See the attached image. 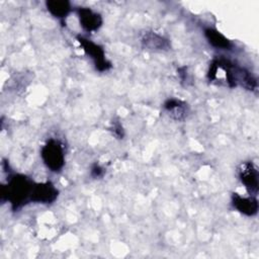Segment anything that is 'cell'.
<instances>
[{
  "label": "cell",
  "mask_w": 259,
  "mask_h": 259,
  "mask_svg": "<svg viewBox=\"0 0 259 259\" xmlns=\"http://www.w3.org/2000/svg\"><path fill=\"white\" fill-rule=\"evenodd\" d=\"M111 132L112 134L118 138V139H122L123 136H124V131H123V127L121 125V123L118 121V120H114L111 122Z\"/></svg>",
  "instance_id": "cell-13"
},
{
  "label": "cell",
  "mask_w": 259,
  "mask_h": 259,
  "mask_svg": "<svg viewBox=\"0 0 259 259\" xmlns=\"http://www.w3.org/2000/svg\"><path fill=\"white\" fill-rule=\"evenodd\" d=\"M90 173H91L92 177L99 178V177H101L104 174V169H103V167L101 165H99L98 163H95V164L92 165Z\"/></svg>",
  "instance_id": "cell-14"
},
{
  "label": "cell",
  "mask_w": 259,
  "mask_h": 259,
  "mask_svg": "<svg viewBox=\"0 0 259 259\" xmlns=\"http://www.w3.org/2000/svg\"><path fill=\"white\" fill-rule=\"evenodd\" d=\"M44 164L53 172H59L65 164V150L63 144L56 139H50L40 150Z\"/></svg>",
  "instance_id": "cell-3"
},
{
  "label": "cell",
  "mask_w": 259,
  "mask_h": 259,
  "mask_svg": "<svg viewBox=\"0 0 259 259\" xmlns=\"http://www.w3.org/2000/svg\"><path fill=\"white\" fill-rule=\"evenodd\" d=\"M77 40L85 54L93 61L97 71L105 72L112 67L111 63L106 59L105 52L101 46L82 35H78Z\"/></svg>",
  "instance_id": "cell-4"
},
{
  "label": "cell",
  "mask_w": 259,
  "mask_h": 259,
  "mask_svg": "<svg viewBox=\"0 0 259 259\" xmlns=\"http://www.w3.org/2000/svg\"><path fill=\"white\" fill-rule=\"evenodd\" d=\"M77 13H78L80 25L87 32L96 31L102 25L103 19H102L101 15L99 13L93 11L91 8L80 7V8H78Z\"/></svg>",
  "instance_id": "cell-7"
},
{
  "label": "cell",
  "mask_w": 259,
  "mask_h": 259,
  "mask_svg": "<svg viewBox=\"0 0 259 259\" xmlns=\"http://www.w3.org/2000/svg\"><path fill=\"white\" fill-rule=\"evenodd\" d=\"M233 207L247 217H253L258 212V201L255 196H242L239 193H233L232 195Z\"/></svg>",
  "instance_id": "cell-8"
},
{
  "label": "cell",
  "mask_w": 259,
  "mask_h": 259,
  "mask_svg": "<svg viewBox=\"0 0 259 259\" xmlns=\"http://www.w3.org/2000/svg\"><path fill=\"white\" fill-rule=\"evenodd\" d=\"M204 36L208 44L215 49L220 50H231L232 42L227 38L222 32L212 27H207L204 29Z\"/></svg>",
  "instance_id": "cell-11"
},
{
  "label": "cell",
  "mask_w": 259,
  "mask_h": 259,
  "mask_svg": "<svg viewBox=\"0 0 259 259\" xmlns=\"http://www.w3.org/2000/svg\"><path fill=\"white\" fill-rule=\"evenodd\" d=\"M215 67L224 73L226 84L229 87L241 86L247 90H255L257 88V80L254 75L247 69L236 65L225 58H218L211 61Z\"/></svg>",
  "instance_id": "cell-2"
},
{
  "label": "cell",
  "mask_w": 259,
  "mask_h": 259,
  "mask_svg": "<svg viewBox=\"0 0 259 259\" xmlns=\"http://www.w3.org/2000/svg\"><path fill=\"white\" fill-rule=\"evenodd\" d=\"M58 193V189L50 181L34 183L31 193V201L36 203L49 204L57 199Z\"/></svg>",
  "instance_id": "cell-6"
},
{
  "label": "cell",
  "mask_w": 259,
  "mask_h": 259,
  "mask_svg": "<svg viewBox=\"0 0 259 259\" xmlns=\"http://www.w3.org/2000/svg\"><path fill=\"white\" fill-rule=\"evenodd\" d=\"M164 108L168 114L175 120H183L186 118L188 108L187 104L177 98H169L164 102Z\"/></svg>",
  "instance_id": "cell-10"
},
{
  "label": "cell",
  "mask_w": 259,
  "mask_h": 259,
  "mask_svg": "<svg viewBox=\"0 0 259 259\" xmlns=\"http://www.w3.org/2000/svg\"><path fill=\"white\" fill-rule=\"evenodd\" d=\"M46 7L48 11L55 17L64 19L71 12V4L68 1H59L51 0L46 2Z\"/></svg>",
  "instance_id": "cell-12"
},
{
  "label": "cell",
  "mask_w": 259,
  "mask_h": 259,
  "mask_svg": "<svg viewBox=\"0 0 259 259\" xmlns=\"http://www.w3.org/2000/svg\"><path fill=\"white\" fill-rule=\"evenodd\" d=\"M141 42L144 48L152 51H166L170 48L169 40L155 31H145L141 36Z\"/></svg>",
  "instance_id": "cell-9"
},
{
  "label": "cell",
  "mask_w": 259,
  "mask_h": 259,
  "mask_svg": "<svg viewBox=\"0 0 259 259\" xmlns=\"http://www.w3.org/2000/svg\"><path fill=\"white\" fill-rule=\"evenodd\" d=\"M34 183L23 174L11 175L6 185L2 186V199H6L14 210L31 201V193Z\"/></svg>",
  "instance_id": "cell-1"
},
{
  "label": "cell",
  "mask_w": 259,
  "mask_h": 259,
  "mask_svg": "<svg viewBox=\"0 0 259 259\" xmlns=\"http://www.w3.org/2000/svg\"><path fill=\"white\" fill-rule=\"evenodd\" d=\"M239 178L250 195H255L259 189V173L253 162H243L238 168Z\"/></svg>",
  "instance_id": "cell-5"
}]
</instances>
